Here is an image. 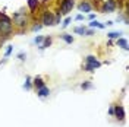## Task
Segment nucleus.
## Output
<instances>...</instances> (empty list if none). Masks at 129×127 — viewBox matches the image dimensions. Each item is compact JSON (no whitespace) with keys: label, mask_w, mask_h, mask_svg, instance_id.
<instances>
[{"label":"nucleus","mask_w":129,"mask_h":127,"mask_svg":"<svg viewBox=\"0 0 129 127\" xmlns=\"http://www.w3.org/2000/svg\"><path fill=\"white\" fill-rule=\"evenodd\" d=\"M85 31H87V29H85L84 26H79V28H75V32H76V34H82V35H84V34H85Z\"/></svg>","instance_id":"obj_17"},{"label":"nucleus","mask_w":129,"mask_h":127,"mask_svg":"<svg viewBox=\"0 0 129 127\" xmlns=\"http://www.w3.org/2000/svg\"><path fill=\"white\" fill-rule=\"evenodd\" d=\"M13 22H15L18 26L24 28L25 25H26V22H28L26 13H25V12H16L15 15H13Z\"/></svg>","instance_id":"obj_3"},{"label":"nucleus","mask_w":129,"mask_h":127,"mask_svg":"<svg viewBox=\"0 0 129 127\" xmlns=\"http://www.w3.org/2000/svg\"><path fill=\"white\" fill-rule=\"evenodd\" d=\"M89 26H92V28H100V29H103V28H104L106 25L104 24H100V22H97V21H92V22H91V24H89Z\"/></svg>","instance_id":"obj_14"},{"label":"nucleus","mask_w":129,"mask_h":127,"mask_svg":"<svg viewBox=\"0 0 129 127\" xmlns=\"http://www.w3.org/2000/svg\"><path fill=\"white\" fill-rule=\"evenodd\" d=\"M71 21H72L71 18H66V19H64V22H63V26H68V25L71 24Z\"/></svg>","instance_id":"obj_22"},{"label":"nucleus","mask_w":129,"mask_h":127,"mask_svg":"<svg viewBox=\"0 0 129 127\" xmlns=\"http://www.w3.org/2000/svg\"><path fill=\"white\" fill-rule=\"evenodd\" d=\"M12 29H13V25H12L10 18L5 13H0V35L6 38L12 34Z\"/></svg>","instance_id":"obj_1"},{"label":"nucleus","mask_w":129,"mask_h":127,"mask_svg":"<svg viewBox=\"0 0 129 127\" xmlns=\"http://www.w3.org/2000/svg\"><path fill=\"white\" fill-rule=\"evenodd\" d=\"M12 50H13V47H12V45H9V47H8V50H6V54H5V56H6V57H8V56H10Z\"/></svg>","instance_id":"obj_21"},{"label":"nucleus","mask_w":129,"mask_h":127,"mask_svg":"<svg viewBox=\"0 0 129 127\" xmlns=\"http://www.w3.org/2000/svg\"><path fill=\"white\" fill-rule=\"evenodd\" d=\"M73 8V0H62V5H60V13H69Z\"/></svg>","instance_id":"obj_4"},{"label":"nucleus","mask_w":129,"mask_h":127,"mask_svg":"<svg viewBox=\"0 0 129 127\" xmlns=\"http://www.w3.org/2000/svg\"><path fill=\"white\" fill-rule=\"evenodd\" d=\"M37 94H38L40 98H46V96H48V94H50V89H48L47 86H41V88H38Z\"/></svg>","instance_id":"obj_8"},{"label":"nucleus","mask_w":129,"mask_h":127,"mask_svg":"<svg viewBox=\"0 0 129 127\" xmlns=\"http://www.w3.org/2000/svg\"><path fill=\"white\" fill-rule=\"evenodd\" d=\"M113 112L116 114V117H117L119 120L125 118V111H123V107H120V105H116V107L113 108Z\"/></svg>","instance_id":"obj_6"},{"label":"nucleus","mask_w":129,"mask_h":127,"mask_svg":"<svg viewBox=\"0 0 129 127\" xmlns=\"http://www.w3.org/2000/svg\"><path fill=\"white\" fill-rule=\"evenodd\" d=\"M100 66H101V63H100L94 56L87 57V66H85V70L87 72H94L95 69H98Z\"/></svg>","instance_id":"obj_2"},{"label":"nucleus","mask_w":129,"mask_h":127,"mask_svg":"<svg viewBox=\"0 0 129 127\" xmlns=\"http://www.w3.org/2000/svg\"><path fill=\"white\" fill-rule=\"evenodd\" d=\"M82 19H84V16H82V15H78V16H76V21H82Z\"/></svg>","instance_id":"obj_24"},{"label":"nucleus","mask_w":129,"mask_h":127,"mask_svg":"<svg viewBox=\"0 0 129 127\" xmlns=\"http://www.w3.org/2000/svg\"><path fill=\"white\" fill-rule=\"evenodd\" d=\"M32 29H34V31H40V29H41V25H35Z\"/></svg>","instance_id":"obj_23"},{"label":"nucleus","mask_w":129,"mask_h":127,"mask_svg":"<svg viewBox=\"0 0 129 127\" xmlns=\"http://www.w3.org/2000/svg\"><path fill=\"white\" fill-rule=\"evenodd\" d=\"M28 6H29V9L34 12L35 9L38 8V0H28Z\"/></svg>","instance_id":"obj_12"},{"label":"nucleus","mask_w":129,"mask_h":127,"mask_svg":"<svg viewBox=\"0 0 129 127\" xmlns=\"http://www.w3.org/2000/svg\"><path fill=\"white\" fill-rule=\"evenodd\" d=\"M50 44H51V38H50V37H46V38L43 40V42L40 44V50H44V48H47Z\"/></svg>","instance_id":"obj_10"},{"label":"nucleus","mask_w":129,"mask_h":127,"mask_svg":"<svg viewBox=\"0 0 129 127\" xmlns=\"http://www.w3.org/2000/svg\"><path fill=\"white\" fill-rule=\"evenodd\" d=\"M18 57H19L21 60H25V58H24V57H25V54H24V53H21V54H19V56H18Z\"/></svg>","instance_id":"obj_25"},{"label":"nucleus","mask_w":129,"mask_h":127,"mask_svg":"<svg viewBox=\"0 0 129 127\" xmlns=\"http://www.w3.org/2000/svg\"><path fill=\"white\" fill-rule=\"evenodd\" d=\"M117 45L122 47L123 50H128V41L125 40V38H117Z\"/></svg>","instance_id":"obj_11"},{"label":"nucleus","mask_w":129,"mask_h":127,"mask_svg":"<svg viewBox=\"0 0 129 127\" xmlns=\"http://www.w3.org/2000/svg\"><path fill=\"white\" fill-rule=\"evenodd\" d=\"M44 2H48V0H44Z\"/></svg>","instance_id":"obj_26"},{"label":"nucleus","mask_w":129,"mask_h":127,"mask_svg":"<svg viewBox=\"0 0 129 127\" xmlns=\"http://www.w3.org/2000/svg\"><path fill=\"white\" fill-rule=\"evenodd\" d=\"M25 88H26V89H31V79H29V78H26V82H25Z\"/></svg>","instance_id":"obj_19"},{"label":"nucleus","mask_w":129,"mask_h":127,"mask_svg":"<svg viewBox=\"0 0 129 127\" xmlns=\"http://www.w3.org/2000/svg\"><path fill=\"white\" fill-rule=\"evenodd\" d=\"M62 38H63V40L66 41L68 44H72V42H73V37H72V35H68V34H64V35H62Z\"/></svg>","instance_id":"obj_15"},{"label":"nucleus","mask_w":129,"mask_h":127,"mask_svg":"<svg viewBox=\"0 0 129 127\" xmlns=\"http://www.w3.org/2000/svg\"><path fill=\"white\" fill-rule=\"evenodd\" d=\"M122 32H110L109 34V38H120Z\"/></svg>","instance_id":"obj_16"},{"label":"nucleus","mask_w":129,"mask_h":127,"mask_svg":"<svg viewBox=\"0 0 129 127\" xmlns=\"http://www.w3.org/2000/svg\"><path fill=\"white\" fill-rule=\"evenodd\" d=\"M91 5H89L88 2H82V3H81L79 5V10L81 12H91Z\"/></svg>","instance_id":"obj_9"},{"label":"nucleus","mask_w":129,"mask_h":127,"mask_svg":"<svg viewBox=\"0 0 129 127\" xmlns=\"http://www.w3.org/2000/svg\"><path fill=\"white\" fill-rule=\"evenodd\" d=\"M114 9H116V2H114V0H106L104 12H113Z\"/></svg>","instance_id":"obj_7"},{"label":"nucleus","mask_w":129,"mask_h":127,"mask_svg":"<svg viewBox=\"0 0 129 127\" xmlns=\"http://www.w3.org/2000/svg\"><path fill=\"white\" fill-rule=\"evenodd\" d=\"M91 86H92V85H91L89 82H87V83H82V85H81V88H82V89H89Z\"/></svg>","instance_id":"obj_18"},{"label":"nucleus","mask_w":129,"mask_h":127,"mask_svg":"<svg viewBox=\"0 0 129 127\" xmlns=\"http://www.w3.org/2000/svg\"><path fill=\"white\" fill-rule=\"evenodd\" d=\"M34 85H35V88L38 89V88L44 86V82H43V79H41V78H35V79H34Z\"/></svg>","instance_id":"obj_13"},{"label":"nucleus","mask_w":129,"mask_h":127,"mask_svg":"<svg viewBox=\"0 0 129 127\" xmlns=\"http://www.w3.org/2000/svg\"><path fill=\"white\" fill-rule=\"evenodd\" d=\"M43 25H46V26L54 25V15L51 12H44V15H43Z\"/></svg>","instance_id":"obj_5"},{"label":"nucleus","mask_w":129,"mask_h":127,"mask_svg":"<svg viewBox=\"0 0 129 127\" xmlns=\"http://www.w3.org/2000/svg\"><path fill=\"white\" fill-rule=\"evenodd\" d=\"M43 40H44L43 37H37V38L34 40V42H35V44H41V42H43Z\"/></svg>","instance_id":"obj_20"}]
</instances>
